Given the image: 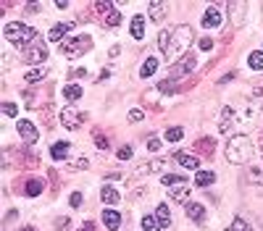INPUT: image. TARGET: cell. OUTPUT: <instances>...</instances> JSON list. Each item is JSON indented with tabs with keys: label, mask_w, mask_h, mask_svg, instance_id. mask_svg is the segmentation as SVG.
I'll list each match as a JSON object with an SVG mask.
<instances>
[{
	"label": "cell",
	"mask_w": 263,
	"mask_h": 231,
	"mask_svg": "<svg viewBox=\"0 0 263 231\" xmlns=\"http://www.w3.org/2000/svg\"><path fill=\"white\" fill-rule=\"evenodd\" d=\"M260 145H263V140H260Z\"/></svg>",
	"instance_id": "obj_51"
},
{
	"label": "cell",
	"mask_w": 263,
	"mask_h": 231,
	"mask_svg": "<svg viewBox=\"0 0 263 231\" xmlns=\"http://www.w3.org/2000/svg\"><path fill=\"white\" fill-rule=\"evenodd\" d=\"M103 223H106L108 231H116L121 226V215L116 210H106V213H103Z\"/></svg>",
	"instance_id": "obj_19"
},
{
	"label": "cell",
	"mask_w": 263,
	"mask_h": 231,
	"mask_svg": "<svg viewBox=\"0 0 263 231\" xmlns=\"http://www.w3.org/2000/svg\"><path fill=\"white\" fill-rule=\"evenodd\" d=\"M55 228H58V231H68V228H71V218H55Z\"/></svg>",
	"instance_id": "obj_37"
},
{
	"label": "cell",
	"mask_w": 263,
	"mask_h": 231,
	"mask_svg": "<svg viewBox=\"0 0 263 231\" xmlns=\"http://www.w3.org/2000/svg\"><path fill=\"white\" fill-rule=\"evenodd\" d=\"M161 181H163V187H168V189H171V187H177V184H185V179L177 176V173H163V179H161Z\"/></svg>",
	"instance_id": "obj_32"
},
{
	"label": "cell",
	"mask_w": 263,
	"mask_h": 231,
	"mask_svg": "<svg viewBox=\"0 0 263 231\" xmlns=\"http://www.w3.org/2000/svg\"><path fill=\"white\" fill-rule=\"evenodd\" d=\"M95 145H98L100 150H108V147H111V140H108L103 132H95Z\"/></svg>",
	"instance_id": "obj_36"
},
{
	"label": "cell",
	"mask_w": 263,
	"mask_h": 231,
	"mask_svg": "<svg viewBox=\"0 0 263 231\" xmlns=\"http://www.w3.org/2000/svg\"><path fill=\"white\" fill-rule=\"evenodd\" d=\"M226 231H229V228H226Z\"/></svg>",
	"instance_id": "obj_52"
},
{
	"label": "cell",
	"mask_w": 263,
	"mask_h": 231,
	"mask_svg": "<svg viewBox=\"0 0 263 231\" xmlns=\"http://www.w3.org/2000/svg\"><path fill=\"white\" fill-rule=\"evenodd\" d=\"M253 95H258V97H263V84H260V87H255V89H253Z\"/></svg>",
	"instance_id": "obj_49"
},
{
	"label": "cell",
	"mask_w": 263,
	"mask_h": 231,
	"mask_svg": "<svg viewBox=\"0 0 263 231\" xmlns=\"http://www.w3.org/2000/svg\"><path fill=\"white\" fill-rule=\"evenodd\" d=\"M103 24H106V27H111V29H113V27H119V24H121V11H116V8H113L111 14H108L106 19H103Z\"/></svg>",
	"instance_id": "obj_30"
},
{
	"label": "cell",
	"mask_w": 263,
	"mask_h": 231,
	"mask_svg": "<svg viewBox=\"0 0 263 231\" xmlns=\"http://www.w3.org/2000/svg\"><path fill=\"white\" fill-rule=\"evenodd\" d=\"M68 202H71V207H79V205H82V194H79V192H74L71 197H68Z\"/></svg>",
	"instance_id": "obj_44"
},
{
	"label": "cell",
	"mask_w": 263,
	"mask_h": 231,
	"mask_svg": "<svg viewBox=\"0 0 263 231\" xmlns=\"http://www.w3.org/2000/svg\"><path fill=\"white\" fill-rule=\"evenodd\" d=\"M155 68H158V58H147V61L142 63V68H140V76H142V79L153 76V74H155Z\"/></svg>",
	"instance_id": "obj_26"
},
{
	"label": "cell",
	"mask_w": 263,
	"mask_h": 231,
	"mask_svg": "<svg viewBox=\"0 0 263 231\" xmlns=\"http://www.w3.org/2000/svg\"><path fill=\"white\" fill-rule=\"evenodd\" d=\"M50 155H53L55 160H63V158L68 155V142H55V145L50 147Z\"/></svg>",
	"instance_id": "obj_27"
},
{
	"label": "cell",
	"mask_w": 263,
	"mask_h": 231,
	"mask_svg": "<svg viewBox=\"0 0 263 231\" xmlns=\"http://www.w3.org/2000/svg\"><path fill=\"white\" fill-rule=\"evenodd\" d=\"M116 179H121V173H108L106 176V181H116Z\"/></svg>",
	"instance_id": "obj_48"
},
{
	"label": "cell",
	"mask_w": 263,
	"mask_h": 231,
	"mask_svg": "<svg viewBox=\"0 0 263 231\" xmlns=\"http://www.w3.org/2000/svg\"><path fill=\"white\" fill-rule=\"evenodd\" d=\"M87 71H84V68H71V71H68V79H82Z\"/></svg>",
	"instance_id": "obj_43"
},
{
	"label": "cell",
	"mask_w": 263,
	"mask_h": 231,
	"mask_svg": "<svg viewBox=\"0 0 263 231\" xmlns=\"http://www.w3.org/2000/svg\"><path fill=\"white\" fill-rule=\"evenodd\" d=\"M203 27L205 29H219L221 27V14H219V8H208V11H205V14H203Z\"/></svg>",
	"instance_id": "obj_13"
},
{
	"label": "cell",
	"mask_w": 263,
	"mask_h": 231,
	"mask_svg": "<svg viewBox=\"0 0 263 231\" xmlns=\"http://www.w3.org/2000/svg\"><path fill=\"white\" fill-rule=\"evenodd\" d=\"M100 200H103V205H116L121 197H119V192L113 189V187H108V184H103V189H100Z\"/></svg>",
	"instance_id": "obj_18"
},
{
	"label": "cell",
	"mask_w": 263,
	"mask_h": 231,
	"mask_svg": "<svg viewBox=\"0 0 263 231\" xmlns=\"http://www.w3.org/2000/svg\"><path fill=\"white\" fill-rule=\"evenodd\" d=\"M211 48H213V40L211 37H203L200 40V50H211Z\"/></svg>",
	"instance_id": "obj_45"
},
{
	"label": "cell",
	"mask_w": 263,
	"mask_h": 231,
	"mask_svg": "<svg viewBox=\"0 0 263 231\" xmlns=\"http://www.w3.org/2000/svg\"><path fill=\"white\" fill-rule=\"evenodd\" d=\"M250 158H253V140H250L247 134L229 137V142H226V160L234 166H242Z\"/></svg>",
	"instance_id": "obj_2"
},
{
	"label": "cell",
	"mask_w": 263,
	"mask_h": 231,
	"mask_svg": "<svg viewBox=\"0 0 263 231\" xmlns=\"http://www.w3.org/2000/svg\"><path fill=\"white\" fill-rule=\"evenodd\" d=\"M192 68H195V55L192 53H187L185 58H179V61L171 66V79H179V76H185V74H190Z\"/></svg>",
	"instance_id": "obj_7"
},
{
	"label": "cell",
	"mask_w": 263,
	"mask_h": 231,
	"mask_svg": "<svg viewBox=\"0 0 263 231\" xmlns=\"http://www.w3.org/2000/svg\"><path fill=\"white\" fill-rule=\"evenodd\" d=\"M161 145H163V142L158 140V137L150 134V140H147V150H150V153H158V150H161Z\"/></svg>",
	"instance_id": "obj_38"
},
{
	"label": "cell",
	"mask_w": 263,
	"mask_h": 231,
	"mask_svg": "<svg viewBox=\"0 0 263 231\" xmlns=\"http://www.w3.org/2000/svg\"><path fill=\"white\" fill-rule=\"evenodd\" d=\"M79 231H98V226H95L93 221H84V223H82V228H79Z\"/></svg>",
	"instance_id": "obj_46"
},
{
	"label": "cell",
	"mask_w": 263,
	"mask_h": 231,
	"mask_svg": "<svg viewBox=\"0 0 263 231\" xmlns=\"http://www.w3.org/2000/svg\"><path fill=\"white\" fill-rule=\"evenodd\" d=\"M3 34H6L8 42L19 45V50L27 48V45H32L34 40H37V29L21 24V21H11V24H6V32H3Z\"/></svg>",
	"instance_id": "obj_3"
},
{
	"label": "cell",
	"mask_w": 263,
	"mask_h": 231,
	"mask_svg": "<svg viewBox=\"0 0 263 231\" xmlns=\"http://www.w3.org/2000/svg\"><path fill=\"white\" fill-rule=\"evenodd\" d=\"M229 231H253V226H250L245 218H234L232 226H229Z\"/></svg>",
	"instance_id": "obj_33"
},
{
	"label": "cell",
	"mask_w": 263,
	"mask_h": 231,
	"mask_svg": "<svg viewBox=\"0 0 263 231\" xmlns=\"http://www.w3.org/2000/svg\"><path fill=\"white\" fill-rule=\"evenodd\" d=\"M37 8H40L37 3H29V6H27V14H37Z\"/></svg>",
	"instance_id": "obj_47"
},
{
	"label": "cell",
	"mask_w": 263,
	"mask_h": 231,
	"mask_svg": "<svg viewBox=\"0 0 263 231\" xmlns=\"http://www.w3.org/2000/svg\"><path fill=\"white\" fill-rule=\"evenodd\" d=\"M45 79V68H29V71L24 74V82L27 84H37Z\"/></svg>",
	"instance_id": "obj_25"
},
{
	"label": "cell",
	"mask_w": 263,
	"mask_h": 231,
	"mask_svg": "<svg viewBox=\"0 0 263 231\" xmlns=\"http://www.w3.org/2000/svg\"><path fill=\"white\" fill-rule=\"evenodd\" d=\"M21 63H27V66H34L37 68L40 63H45V58H48V48H45V42L37 37L32 45H27V48H21Z\"/></svg>",
	"instance_id": "obj_5"
},
{
	"label": "cell",
	"mask_w": 263,
	"mask_h": 231,
	"mask_svg": "<svg viewBox=\"0 0 263 231\" xmlns=\"http://www.w3.org/2000/svg\"><path fill=\"white\" fill-rule=\"evenodd\" d=\"M247 66L253 68V71H263V53L260 50H253L247 55Z\"/></svg>",
	"instance_id": "obj_24"
},
{
	"label": "cell",
	"mask_w": 263,
	"mask_h": 231,
	"mask_svg": "<svg viewBox=\"0 0 263 231\" xmlns=\"http://www.w3.org/2000/svg\"><path fill=\"white\" fill-rule=\"evenodd\" d=\"M82 95H84V92H82V87H79V84H66V87H63V97H66L68 102H76Z\"/></svg>",
	"instance_id": "obj_21"
},
{
	"label": "cell",
	"mask_w": 263,
	"mask_h": 231,
	"mask_svg": "<svg viewBox=\"0 0 263 231\" xmlns=\"http://www.w3.org/2000/svg\"><path fill=\"white\" fill-rule=\"evenodd\" d=\"M158 89H161V92H174V89H177V84H174V79H166V82L158 84Z\"/></svg>",
	"instance_id": "obj_41"
},
{
	"label": "cell",
	"mask_w": 263,
	"mask_h": 231,
	"mask_svg": "<svg viewBox=\"0 0 263 231\" xmlns=\"http://www.w3.org/2000/svg\"><path fill=\"white\" fill-rule=\"evenodd\" d=\"M142 119H145V113H142L140 108H134V110H129V121H132V124H137V121H142Z\"/></svg>",
	"instance_id": "obj_42"
},
{
	"label": "cell",
	"mask_w": 263,
	"mask_h": 231,
	"mask_svg": "<svg viewBox=\"0 0 263 231\" xmlns=\"http://www.w3.org/2000/svg\"><path fill=\"white\" fill-rule=\"evenodd\" d=\"M155 218L161 221V226L166 228L171 223V210H168V205H158V210H155Z\"/></svg>",
	"instance_id": "obj_29"
},
{
	"label": "cell",
	"mask_w": 263,
	"mask_h": 231,
	"mask_svg": "<svg viewBox=\"0 0 263 231\" xmlns=\"http://www.w3.org/2000/svg\"><path fill=\"white\" fill-rule=\"evenodd\" d=\"M174 160H177L182 168H187V171H198L200 168V158L195 153H185V150H182V153L174 155Z\"/></svg>",
	"instance_id": "obj_11"
},
{
	"label": "cell",
	"mask_w": 263,
	"mask_h": 231,
	"mask_svg": "<svg viewBox=\"0 0 263 231\" xmlns=\"http://www.w3.org/2000/svg\"><path fill=\"white\" fill-rule=\"evenodd\" d=\"M168 192H171V197H174L177 202H185L187 205V200H190V184L187 181L185 184H177V187H171Z\"/></svg>",
	"instance_id": "obj_17"
},
{
	"label": "cell",
	"mask_w": 263,
	"mask_h": 231,
	"mask_svg": "<svg viewBox=\"0 0 263 231\" xmlns=\"http://www.w3.org/2000/svg\"><path fill=\"white\" fill-rule=\"evenodd\" d=\"M182 137H185V129H182V126H171V129H166V142H179Z\"/></svg>",
	"instance_id": "obj_31"
},
{
	"label": "cell",
	"mask_w": 263,
	"mask_h": 231,
	"mask_svg": "<svg viewBox=\"0 0 263 231\" xmlns=\"http://www.w3.org/2000/svg\"><path fill=\"white\" fill-rule=\"evenodd\" d=\"M192 153L203 155V158H211L216 153V140H213V137H200V140L192 145Z\"/></svg>",
	"instance_id": "obj_10"
},
{
	"label": "cell",
	"mask_w": 263,
	"mask_h": 231,
	"mask_svg": "<svg viewBox=\"0 0 263 231\" xmlns=\"http://www.w3.org/2000/svg\"><path fill=\"white\" fill-rule=\"evenodd\" d=\"M84 119H87V116L79 113L76 108H63V110H61V124H63V129H68V132L79 129V126L84 124Z\"/></svg>",
	"instance_id": "obj_6"
},
{
	"label": "cell",
	"mask_w": 263,
	"mask_h": 231,
	"mask_svg": "<svg viewBox=\"0 0 263 231\" xmlns=\"http://www.w3.org/2000/svg\"><path fill=\"white\" fill-rule=\"evenodd\" d=\"M0 110H3L6 116H16V113H19V108L14 105V102H3V105H0Z\"/></svg>",
	"instance_id": "obj_39"
},
{
	"label": "cell",
	"mask_w": 263,
	"mask_h": 231,
	"mask_svg": "<svg viewBox=\"0 0 263 231\" xmlns=\"http://www.w3.org/2000/svg\"><path fill=\"white\" fill-rule=\"evenodd\" d=\"M192 27L187 24H182L177 29H171V32H161L158 34V48H161L163 58H166V63L174 66L179 58H185L187 55V48L192 45Z\"/></svg>",
	"instance_id": "obj_1"
},
{
	"label": "cell",
	"mask_w": 263,
	"mask_h": 231,
	"mask_svg": "<svg viewBox=\"0 0 263 231\" xmlns=\"http://www.w3.org/2000/svg\"><path fill=\"white\" fill-rule=\"evenodd\" d=\"M42 179H29L27 181V187H24V192H27V197H37V194H42Z\"/></svg>",
	"instance_id": "obj_22"
},
{
	"label": "cell",
	"mask_w": 263,
	"mask_h": 231,
	"mask_svg": "<svg viewBox=\"0 0 263 231\" xmlns=\"http://www.w3.org/2000/svg\"><path fill=\"white\" fill-rule=\"evenodd\" d=\"M21 231H37V228H34V226H24V228H21Z\"/></svg>",
	"instance_id": "obj_50"
},
{
	"label": "cell",
	"mask_w": 263,
	"mask_h": 231,
	"mask_svg": "<svg viewBox=\"0 0 263 231\" xmlns=\"http://www.w3.org/2000/svg\"><path fill=\"white\" fill-rule=\"evenodd\" d=\"M163 226H161V221H158L155 215H145L142 218V231H161Z\"/></svg>",
	"instance_id": "obj_28"
},
{
	"label": "cell",
	"mask_w": 263,
	"mask_h": 231,
	"mask_svg": "<svg viewBox=\"0 0 263 231\" xmlns=\"http://www.w3.org/2000/svg\"><path fill=\"white\" fill-rule=\"evenodd\" d=\"M71 21H66V24H55L50 32H48V37L53 40V42H63V37H66V32H71Z\"/></svg>",
	"instance_id": "obj_15"
},
{
	"label": "cell",
	"mask_w": 263,
	"mask_h": 231,
	"mask_svg": "<svg viewBox=\"0 0 263 231\" xmlns=\"http://www.w3.org/2000/svg\"><path fill=\"white\" fill-rule=\"evenodd\" d=\"M163 166H166V160H163V158H155V160H147V163H140V166L134 168L132 179H140V176H145V173H155V171H163Z\"/></svg>",
	"instance_id": "obj_9"
},
{
	"label": "cell",
	"mask_w": 263,
	"mask_h": 231,
	"mask_svg": "<svg viewBox=\"0 0 263 231\" xmlns=\"http://www.w3.org/2000/svg\"><path fill=\"white\" fill-rule=\"evenodd\" d=\"M53 113H55L53 102H48V105L42 108V121H45V126H53V124H55V121H53Z\"/></svg>",
	"instance_id": "obj_34"
},
{
	"label": "cell",
	"mask_w": 263,
	"mask_h": 231,
	"mask_svg": "<svg viewBox=\"0 0 263 231\" xmlns=\"http://www.w3.org/2000/svg\"><path fill=\"white\" fill-rule=\"evenodd\" d=\"M213 181H216V173L213 171H198V176H195L198 187H211Z\"/></svg>",
	"instance_id": "obj_23"
},
{
	"label": "cell",
	"mask_w": 263,
	"mask_h": 231,
	"mask_svg": "<svg viewBox=\"0 0 263 231\" xmlns=\"http://www.w3.org/2000/svg\"><path fill=\"white\" fill-rule=\"evenodd\" d=\"M90 50H93V37H90V34H79V37H71V40L61 42V53L66 58H79V55H84Z\"/></svg>",
	"instance_id": "obj_4"
},
{
	"label": "cell",
	"mask_w": 263,
	"mask_h": 231,
	"mask_svg": "<svg viewBox=\"0 0 263 231\" xmlns=\"http://www.w3.org/2000/svg\"><path fill=\"white\" fill-rule=\"evenodd\" d=\"M16 132H19V137H21V140H24L27 145H34V142H37V137H40L37 126H34L32 121H24V119L16 124Z\"/></svg>",
	"instance_id": "obj_8"
},
{
	"label": "cell",
	"mask_w": 263,
	"mask_h": 231,
	"mask_svg": "<svg viewBox=\"0 0 263 231\" xmlns=\"http://www.w3.org/2000/svg\"><path fill=\"white\" fill-rule=\"evenodd\" d=\"M116 155H119V160H129V158H132V147H129V145L119 147V153H116Z\"/></svg>",
	"instance_id": "obj_40"
},
{
	"label": "cell",
	"mask_w": 263,
	"mask_h": 231,
	"mask_svg": "<svg viewBox=\"0 0 263 231\" xmlns=\"http://www.w3.org/2000/svg\"><path fill=\"white\" fill-rule=\"evenodd\" d=\"M129 29H132V37L134 40H142L145 37V16H134Z\"/></svg>",
	"instance_id": "obj_20"
},
{
	"label": "cell",
	"mask_w": 263,
	"mask_h": 231,
	"mask_svg": "<svg viewBox=\"0 0 263 231\" xmlns=\"http://www.w3.org/2000/svg\"><path fill=\"white\" fill-rule=\"evenodd\" d=\"M90 166V160L87 158H76V160H68V168L71 171H84Z\"/></svg>",
	"instance_id": "obj_35"
},
{
	"label": "cell",
	"mask_w": 263,
	"mask_h": 231,
	"mask_svg": "<svg viewBox=\"0 0 263 231\" xmlns=\"http://www.w3.org/2000/svg\"><path fill=\"white\" fill-rule=\"evenodd\" d=\"M232 124H234V110H232L229 105H226V108L221 110V119H219V132H221V134H226V132L232 129Z\"/></svg>",
	"instance_id": "obj_16"
},
{
	"label": "cell",
	"mask_w": 263,
	"mask_h": 231,
	"mask_svg": "<svg viewBox=\"0 0 263 231\" xmlns=\"http://www.w3.org/2000/svg\"><path fill=\"white\" fill-rule=\"evenodd\" d=\"M166 11H168V3H161V0H153L150 6H147V16H150V21H163L166 19Z\"/></svg>",
	"instance_id": "obj_12"
},
{
	"label": "cell",
	"mask_w": 263,
	"mask_h": 231,
	"mask_svg": "<svg viewBox=\"0 0 263 231\" xmlns=\"http://www.w3.org/2000/svg\"><path fill=\"white\" fill-rule=\"evenodd\" d=\"M185 213H187L190 221H195V223H203L205 221V207L200 202H187L185 205Z\"/></svg>",
	"instance_id": "obj_14"
}]
</instances>
